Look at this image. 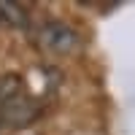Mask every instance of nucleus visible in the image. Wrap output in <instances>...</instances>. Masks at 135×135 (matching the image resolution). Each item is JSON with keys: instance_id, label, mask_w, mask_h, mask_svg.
Here are the masks:
<instances>
[{"instance_id": "f257e3e1", "label": "nucleus", "mask_w": 135, "mask_h": 135, "mask_svg": "<svg viewBox=\"0 0 135 135\" xmlns=\"http://www.w3.org/2000/svg\"><path fill=\"white\" fill-rule=\"evenodd\" d=\"M38 41H41V46L46 51L68 54L76 46V32L68 25H62V22H46V25L41 27V32H38Z\"/></svg>"}, {"instance_id": "f03ea898", "label": "nucleus", "mask_w": 135, "mask_h": 135, "mask_svg": "<svg viewBox=\"0 0 135 135\" xmlns=\"http://www.w3.org/2000/svg\"><path fill=\"white\" fill-rule=\"evenodd\" d=\"M38 116H41V108L35 105V100H30L25 95L14 97L11 103H6L3 108H0V122L8 124V127H27Z\"/></svg>"}, {"instance_id": "7ed1b4c3", "label": "nucleus", "mask_w": 135, "mask_h": 135, "mask_svg": "<svg viewBox=\"0 0 135 135\" xmlns=\"http://www.w3.org/2000/svg\"><path fill=\"white\" fill-rule=\"evenodd\" d=\"M19 95H22V78L16 73H3L0 76V108Z\"/></svg>"}, {"instance_id": "20e7f679", "label": "nucleus", "mask_w": 135, "mask_h": 135, "mask_svg": "<svg viewBox=\"0 0 135 135\" xmlns=\"http://www.w3.org/2000/svg\"><path fill=\"white\" fill-rule=\"evenodd\" d=\"M0 16H3L8 25H14V27H25L27 25V16H25V11H22V6L11 3V0H0Z\"/></svg>"}, {"instance_id": "39448f33", "label": "nucleus", "mask_w": 135, "mask_h": 135, "mask_svg": "<svg viewBox=\"0 0 135 135\" xmlns=\"http://www.w3.org/2000/svg\"><path fill=\"white\" fill-rule=\"evenodd\" d=\"M0 124H3V122H0Z\"/></svg>"}]
</instances>
